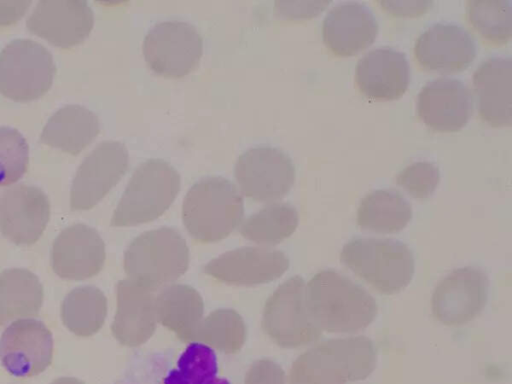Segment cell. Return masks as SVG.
Listing matches in <instances>:
<instances>
[{"instance_id": "1", "label": "cell", "mask_w": 512, "mask_h": 384, "mask_svg": "<svg viewBox=\"0 0 512 384\" xmlns=\"http://www.w3.org/2000/svg\"><path fill=\"white\" fill-rule=\"evenodd\" d=\"M307 307L321 330L355 333L377 315L375 299L360 285L333 269L317 272L306 284Z\"/></svg>"}, {"instance_id": "2", "label": "cell", "mask_w": 512, "mask_h": 384, "mask_svg": "<svg viewBox=\"0 0 512 384\" xmlns=\"http://www.w3.org/2000/svg\"><path fill=\"white\" fill-rule=\"evenodd\" d=\"M376 366V349L366 336L321 341L293 362L288 384H346L367 378Z\"/></svg>"}, {"instance_id": "3", "label": "cell", "mask_w": 512, "mask_h": 384, "mask_svg": "<svg viewBox=\"0 0 512 384\" xmlns=\"http://www.w3.org/2000/svg\"><path fill=\"white\" fill-rule=\"evenodd\" d=\"M244 202L237 187L222 176L195 182L182 205V221L190 236L203 243L222 240L243 221Z\"/></svg>"}, {"instance_id": "4", "label": "cell", "mask_w": 512, "mask_h": 384, "mask_svg": "<svg viewBox=\"0 0 512 384\" xmlns=\"http://www.w3.org/2000/svg\"><path fill=\"white\" fill-rule=\"evenodd\" d=\"M340 261L384 295L405 289L415 271L411 249L392 238H353L343 246Z\"/></svg>"}, {"instance_id": "5", "label": "cell", "mask_w": 512, "mask_h": 384, "mask_svg": "<svg viewBox=\"0 0 512 384\" xmlns=\"http://www.w3.org/2000/svg\"><path fill=\"white\" fill-rule=\"evenodd\" d=\"M188 266L187 243L171 227H160L138 235L124 253L127 278L153 291L172 284Z\"/></svg>"}, {"instance_id": "6", "label": "cell", "mask_w": 512, "mask_h": 384, "mask_svg": "<svg viewBox=\"0 0 512 384\" xmlns=\"http://www.w3.org/2000/svg\"><path fill=\"white\" fill-rule=\"evenodd\" d=\"M180 175L163 159H148L134 170L111 218V226H134L160 217L180 190Z\"/></svg>"}, {"instance_id": "7", "label": "cell", "mask_w": 512, "mask_h": 384, "mask_svg": "<svg viewBox=\"0 0 512 384\" xmlns=\"http://www.w3.org/2000/svg\"><path fill=\"white\" fill-rule=\"evenodd\" d=\"M56 72L52 54L31 39L11 40L0 52V93L16 102L43 96Z\"/></svg>"}, {"instance_id": "8", "label": "cell", "mask_w": 512, "mask_h": 384, "mask_svg": "<svg viewBox=\"0 0 512 384\" xmlns=\"http://www.w3.org/2000/svg\"><path fill=\"white\" fill-rule=\"evenodd\" d=\"M306 283L299 276L283 282L265 303L262 328L282 348H298L318 341L321 328L306 302Z\"/></svg>"}, {"instance_id": "9", "label": "cell", "mask_w": 512, "mask_h": 384, "mask_svg": "<svg viewBox=\"0 0 512 384\" xmlns=\"http://www.w3.org/2000/svg\"><path fill=\"white\" fill-rule=\"evenodd\" d=\"M142 52L149 68L168 78H181L193 71L203 53V38L197 28L181 20L154 24L146 33Z\"/></svg>"}, {"instance_id": "10", "label": "cell", "mask_w": 512, "mask_h": 384, "mask_svg": "<svg viewBox=\"0 0 512 384\" xmlns=\"http://www.w3.org/2000/svg\"><path fill=\"white\" fill-rule=\"evenodd\" d=\"M241 193L254 201L273 202L284 197L295 181V166L283 150L256 146L242 153L234 166Z\"/></svg>"}, {"instance_id": "11", "label": "cell", "mask_w": 512, "mask_h": 384, "mask_svg": "<svg viewBox=\"0 0 512 384\" xmlns=\"http://www.w3.org/2000/svg\"><path fill=\"white\" fill-rule=\"evenodd\" d=\"M126 146L119 141L99 143L78 167L70 189V208H93L119 182L128 168Z\"/></svg>"}, {"instance_id": "12", "label": "cell", "mask_w": 512, "mask_h": 384, "mask_svg": "<svg viewBox=\"0 0 512 384\" xmlns=\"http://www.w3.org/2000/svg\"><path fill=\"white\" fill-rule=\"evenodd\" d=\"M489 279L482 270L466 266L453 270L435 287L431 297L434 318L446 326H460L476 318L488 299Z\"/></svg>"}, {"instance_id": "13", "label": "cell", "mask_w": 512, "mask_h": 384, "mask_svg": "<svg viewBox=\"0 0 512 384\" xmlns=\"http://www.w3.org/2000/svg\"><path fill=\"white\" fill-rule=\"evenodd\" d=\"M53 359V336L40 320L20 318L0 336V363L16 378H30L45 371Z\"/></svg>"}, {"instance_id": "14", "label": "cell", "mask_w": 512, "mask_h": 384, "mask_svg": "<svg viewBox=\"0 0 512 384\" xmlns=\"http://www.w3.org/2000/svg\"><path fill=\"white\" fill-rule=\"evenodd\" d=\"M50 219V201L37 186L20 183L0 195V232L16 245L39 240Z\"/></svg>"}, {"instance_id": "15", "label": "cell", "mask_w": 512, "mask_h": 384, "mask_svg": "<svg viewBox=\"0 0 512 384\" xmlns=\"http://www.w3.org/2000/svg\"><path fill=\"white\" fill-rule=\"evenodd\" d=\"M93 25V11L84 0H41L26 20L31 33L64 49L81 43Z\"/></svg>"}, {"instance_id": "16", "label": "cell", "mask_w": 512, "mask_h": 384, "mask_svg": "<svg viewBox=\"0 0 512 384\" xmlns=\"http://www.w3.org/2000/svg\"><path fill=\"white\" fill-rule=\"evenodd\" d=\"M414 56L420 67L440 74L467 69L476 57L472 35L454 23H436L416 39Z\"/></svg>"}, {"instance_id": "17", "label": "cell", "mask_w": 512, "mask_h": 384, "mask_svg": "<svg viewBox=\"0 0 512 384\" xmlns=\"http://www.w3.org/2000/svg\"><path fill=\"white\" fill-rule=\"evenodd\" d=\"M53 271L62 279L82 281L103 268L105 244L96 229L76 223L63 229L54 239L50 253Z\"/></svg>"}, {"instance_id": "18", "label": "cell", "mask_w": 512, "mask_h": 384, "mask_svg": "<svg viewBox=\"0 0 512 384\" xmlns=\"http://www.w3.org/2000/svg\"><path fill=\"white\" fill-rule=\"evenodd\" d=\"M289 268V259L280 250L241 247L209 261L204 272L232 285H258L274 281Z\"/></svg>"}, {"instance_id": "19", "label": "cell", "mask_w": 512, "mask_h": 384, "mask_svg": "<svg viewBox=\"0 0 512 384\" xmlns=\"http://www.w3.org/2000/svg\"><path fill=\"white\" fill-rule=\"evenodd\" d=\"M472 112L471 91L455 78H436L424 85L417 97L418 117L437 132L460 130L467 124Z\"/></svg>"}, {"instance_id": "20", "label": "cell", "mask_w": 512, "mask_h": 384, "mask_svg": "<svg viewBox=\"0 0 512 384\" xmlns=\"http://www.w3.org/2000/svg\"><path fill=\"white\" fill-rule=\"evenodd\" d=\"M411 79L406 56L389 46L378 47L360 58L355 67V83L368 99L390 101L400 98Z\"/></svg>"}, {"instance_id": "21", "label": "cell", "mask_w": 512, "mask_h": 384, "mask_svg": "<svg viewBox=\"0 0 512 384\" xmlns=\"http://www.w3.org/2000/svg\"><path fill=\"white\" fill-rule=\"evenodd\" d=\"M378 33L372 11L359 2L334 6L322 22V39L327 49L337 57L354 56L369 47Z\"/></svg>"}, {"instance_id": "22", "label": "cell", "mask_w": 512, "mask_h": 384, "mask_svg": "<svg viewBox=\"0 0 512 384\" xmlns=\"http://www.w3.org/2000/svg\"><path fill=\"white\" fill-rule=\"evenodd\" d=\"M154 292L129 278L118 282L117 308L111 331L120 344L139 346L155 332L158 321Z\"/></svg>"}, {"instance_id": "23", "label": "cell", "mask_w": 512, "mask_h": 384, "mask_svg": "<svg viewBox=\"0 0 512 384\" xmlns=\"http://www.w3.org/2000/svg\"><path fill=\"white\" fill-rule=\"evenodd\" d=\"M474 100L479 117L492 127L510 126L512 120V62L490 57L474 71Z\"/></svg>"}, {"instance_id": "24", "label": "cell", "mask_w": 512, "mask_h": 384, "mask_svg": "<svg viewBox=\"0 0 512 384\" xmlns=\"http://www.w3.org/2000/svg\"><path fill=\"white\" fill-rule=\"evenodd\" d=\"M157 321L183 342H195L203 321L204 302L193 287L170 284L156 296Z\"/></svg>"}, {"instance_id": "25", "label": "cell", "mask_w": 512, "mask_h": 384, "mask_svg": "<svg viewBox=\"0 0 512 384\" xmlns=\"http://www.w3.org/2000/svg\"><path fill=\"white\" fill-rule=\"evenodd\" d=\"M99 131V119L94 112L81 105L68 104L47 120L40 140L75 156L96 138Z\"/></svg>"}, {"instance_id": "26", "label": "cell", "mask_w": 512, "mask_h": 384, "mask_svg": "<svg viewBox=\"0 0 512 384\" xmlns=\"http://www.w3.org/2000/svg\"><path fill=\"white\" fill-rule=\"evenodd\" d=\"M411 218V204L395 189H378L366 194L356 213L359 227L379 234L397 233Z\"/></svg>"}, {"instance_id": "27", "label": "cell", "mask_w": 512, "mask_h": 384, "mask_svg": "<svg viewBox=\"0 0 512 384\" xmlns=\"http://www.w3.org/2000/svg\"><path fill=\"white\" fill-rule=\"evenodd\" d=\"M44 290L36 274L25 268L0 272V326L10 320L37 316Z\"/></svg>"}, {"instance_id": "28", "label": "cell", "mask_w": 512, "mask_h": 384, "mask_svg": "<svg viewBox=\"0 0 512 384\" xmlns=\"http://www.w3.org/2000/svg\"><path fill=\"white\" fill-rule=\"evenodd\" d=\"M60 315L64 326L76 336H92L105 322L106 296L95 286H78L63 299Z\"/></svg>"}, {"instance_id": "29", "label": "cell", "mask_w": 512, "mask_h": 384, "mask_svg": "<svg viewBox=\"0 0 512 384\" xmlns=\"http://www.w3.org/2000/svg\"><path fill=\"white\" fill-rule=\"evenodd\" d=\"M298 222L299 215L294 206L270 203L242 221L240 234L259 245L271 246L291 236Z\"/></svg>"}, {"instance_id": "30", "label": "cell", "mask_w": 512, "mask_h": 384, "mask_svg": "<svg viewBox=\"0 0 512 384\" xmlns=\"http://www.w3.org/2000/svg\"><path fill=\"white\" fill-rule=\"evenodd\" d=\"M467 20L486 41L495 45L509 42L512 36V3L510 0H469Z\"/></svg>"}, {"instance_id": "31", "label": "cell", "mask_w": 512, "mask_h": 384, "mask_svg": "<svg viewBox=\"0 0 512 384\" xmlns=\"http://www.w3.org/2000/svg\"><path fill=\"white\" fill-rule=\"evenodd\" d=\"M246 325L232 309H217L203 319L197 341L225 354H235L246 341Z\"/></svg>"}, {"instance_id": "32", "label": "cell", "mask_w": 512, "mask_h": 384, "mask_svg": "<svg viewBox=\"0 0 512 384\" xmlns=\"http://www.w3.org/2000/svg\"><path fill=\"white\" fill-rule=\"evenodd\" d=\"M218 372L217 357L212 348L191 342L181 354L176 369L164 379V384H206Z\"/></svg>"}, {"instance_id": "33", "label": "cell", "mask_w": 512, "mask_h": 384, "mask_svg": "<svg viewBox=\"0 0 512 384\" xmlns=\"http://www.w3.org/2000/svg\"><path fill=\"white\" fill-rule=\"evenodd\" d=\"M29 145L15 128L0 126V186L16 183L27 171Z\"/></svg>"}, {"instance_id": "34", "label": "cell", "mask_w": 512, "mask_h": 384, "mask_svg": "<svg viewBox=\"0 0 512 384\" xmlns=\"http://www.w3.org/2000/svg\"><path fill=\"white\" fill-rule=\"evenodd\" d=\"M440 180L437 166L419 161L406 166L396 176V184L416 199H426L435 191Z\"/></svg>"}, {"instance_id": "35", "label": "cell", "mask_w": 512, "mask_h": 384, "mask_svg": "<svg viewBox=\"0 0 512 384\" xmlns=\"http://www.w3.org/2000/svg\"><path fill=\"white\" fill-rule=\"evenodd\" d=\"M328 1H276L275 12L290 20L310 19L320 14Z\"/></svg>"}, {"instance_id": "36", "label": "cell", "mask_w": 512, "mask_h": 384, "mask_svg": "<svg viewBox=\"0 0 512 384\" xmlns=\"http://www.w3.org/2000/svg\"><path fill=\"white\" fill-rule=\"evenodd\" d=\"M378 4L388 14L395 17H417L426 13L432 6L433 1H379Z\"/></svg>"}, {"instance_id": "37", "label": "cell", "mask_w": 512, "mask_h": 384, "mask_svg": "<svg viewBox=\"0 0 512 384\" xmlns=\"http://www.w3.org/2000/svg\"><path fill=\"white\" fill-rule=\"evenodd\" d=\"M30 0L0 1V26L16 23L28 10Z\"/></svg>"}, {"instance_id": "38", "label": "cell", "mask_w": 512, "mask_h": 384, "mask_svg": "<svg viewBox=\"0 0 512 384\" xmlns=\"http://www.w3.org/2000/svg\"><path fill=\"white\" fill-rule=\"evenodd\" d=\"M206 384H231V383L225 378L215 377L214 379L210 380Z\"/></svg>"}]
</instances>
